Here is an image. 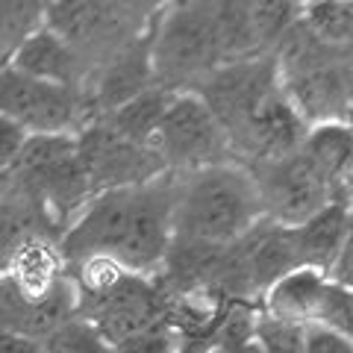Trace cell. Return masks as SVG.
I'll use <instances>...</instances> for the list:
<instances>
[{
	"label": "cell",
	"instance_id": "cell-24",
	"mask_svg": "<svg viewBox=\"0 0 353 353\" xmlns=\"http://www.w3.org/2000/svg\"><path fill=\"white\" fill-rule=\"evenodd\" d=\"M303 353H353V341L336 330L306 324L303 327Z\"/></svg>",
	"mask_w": 353,
	"mask_h": 353
},
{
	"label": "cell",
	"instance_id": "cell-20",
	"mask_svg": "<svg viewBox=\"0 0 353 353\" xmlns=\"http://www.w3.org/2000/svg\"><path fill=\"white\" fill-rule=\"evenodd\" d=\"M41 353H112V345L80 315H71L41 339Z\"/></svg>",
	"mask_w": 353,
	"mask_h": 353
},
{
	"label": "cell",
	"instance_id": "cell-5",
	"mask_svg": "<svg viewBox=\"0 0 353 353\" xmlns=\"http://www.w3.org/2000/svg\"><path fill=\"white\" fill-rule=\"evenodd\" d=\"M248 171L256 180L262 218L277 227L303 224L306 218H312L318 209H324L333 201L350 206V192L336 189L301 148L283 159H274L268 165Z\"/></svg>",
	"mask_w": 353,
	"mask_h": 353
},
{
	"label": "cell",
	"instance_id": "cell-18",
	"mask_svg": "<svg viewBox=\"0 0 353 353\" xmlns=\"http://www.w3.org/2000/svg\"><path fill=\"white\" fill-rule=\"evenodd\" d=\"M48 6L50 0H0V65H6L21 44L44 27Z\"/></svg>",
	"mask_w": 353,
	"mask_h": 353
},
{
	"label": "cell",
	"instance_id": "cell-4",
	"mask_svg": "<svg viewBox=\"0 0 353 353\" xmlns=\"http://www.w3.org/2000/svg\"><path fill=\"white\" fill-rule=\"evenodd\" d=\"M0 115L30 136H77L94 121L83 88L36 80L12 65H0Z\"/></svg>",
	"mask_w": 353,
	"mask_h": 353
},
{
	"label": "cell",
	"instance_id": "cell-9",
	"mask_svg": "<svg viewBox=\"0 0 353 353\" xmlns=\"http://www.w3.org/2000/svg\"><path fill=\"white\" fill-rule=\"evenodd\" d=\"M168 297L159 289L157 277L127 274L115 289L94 297H77V315L92 324L109 345H118L127 336L153 327L165 318Z\"/></svg>",
	"mask_w": 353,
	"mask_h": 353
},
{
	"label": "cell",
	"instance_id": "cell-3",
	"mask_svg": "<svg viewBox=\"0 0 353 353\" xmlns=\"http://www.w3.org/2000/svg\"><path fill=\"white\" fill-rule=\"evenodd\" d=\"M168 174H192L233 157L227 132L197 92H174L150 139Z\"/></svg>",
	"mask_w": 353,
	"mask_h": 353
},
{
	"label": "cell",
	"instance_id": "cell-6",
	"mask_svg": "<svg viewBox=\"0 0 353 353\" xmlns=\"http://www.w3.org/2000/svg\"><path fill=\"white\" fill-rule=\"evenodd\" d=\"M150 62L153 77L165 88L194 80V77L203 80L209 71H215L221 65V53L206 9H197L192 3H174L159 18L150 36Z\"/></svg>",
	"mask_w": 353,
	"mask_h": 353
},
{
	"label": "cell",
	"instance_id": "cell-10",
	"mask_svg": "<svg viewBox=\"0 0 353 353\" xmlns=\"http://www.w3.org/2000/svg\"><path fill=\"white\" fill-rule=\"evenodd\" d=\"M153 83H157V77H153V62H150V39H139L130 41L127 48H121L103 62L92 94H85V101L92 106L94 118H103Z\"/></svg>",
	"mask_w": 353,
	"mask_h": 353
},
{
	"label": "cell",
	"instance_id": "cell-12",
	"mask_svg": "<svg viewBox=\"0 0 353 353\" xmlns=\"http://www.w3.org/2000/svg\"><path fill=\"white\" fill-rule=\"evenodd\" d=\"M292 245L297 265L315 268L327 277L330 265L350 245V206L333 201L324 209H318L303 224L292 227Z\"/></svg>",
	"mask_w": 353,
	"mask_h": 353
},
{
	"label": "cell",
	"instance_id": "cell-2",
	"mask_svg": "<svg viewBox=\"0 0 353 353\" xmlns=\"http://www.w3.org/2000/svg\"><path fill=\"white\" fill-rule=\"evenodd\" d=\"M262 221L256 180L236 162L209 165L174 180L171 230L176 241L230 248Z\"/></svg>",
	"mask_w": 353,
	"mask_h": 353
},
{
	"label": "cell",
	"instance_id": "cell-19",
	"mask_svg": "<svg viewBox=\"0 0 353 353\" xmlns=\"http://www.w3.org/2000/svg\"><path fill=\"white\" fill-rule=\"evenodd\" d=\"M303 0H248V21L256 44H274L301 18Z\"/></svg>",
	"mask_w": 353,
	"mask_h": 353
},
{
	"label": "cell",
	"instance_id": "cell-15",
	"mask_svg": "<svg viewBox=\"0 0 353 353\" xmlns=\"http://www.w3.org/2000/svg\"><path fill=\"white\" fill-rule=\"evenodd\" d=\"M301 150L318 165V171H321L336 189L350 192V153H353L350 121L312 124L301 141Z\"/></svg>",
	"mask_w": 353,
	"mask_h": 353
},
{
	"label": "cell",
	"instance_id": "cell-22",
	"mask_svg": "<svg viewBox=\"0 0 353 353\" xmlns=\"http://www.w3.org/2000/svg\"><path fill=\"white\" fill-rule=\"evenodd\" d=\"M253 341L262 353H303V327L274 321L268 315H256Z\"/></svg>",
	"mask_w": 353,
	"mask_h": 353
},
{
	"label": "cell",
	"instance_id": "cell-7",
	"mask_svg": "<svg viewBox=\"0 0 353 353\" xmlns=\"http://www.w3.org/2000/svg\"><path fill=\"white\" fill-rule=\"evenodd\" d=\"M77 150H80L94 194L127 189V185H145L168 174L153 145H139V141L118 136L101 118H94L77 132Z\"/></svg>",
	"mask_w": 353,
	"mask_h": 353
},
{
	"label": "cell",
	"instance_id": "cell-8",
	"mask_svg": "<svg viewBox=\"0 0 353 353\" xmlns=\"http://www.w3.org/2000/svg\"><path fill=\"white\" fill-rule=\"evenodd\" d=\"M139 6L141 0H50L44 27L68 41L80 57L97 50L106 59L132 41L124 32Z\"/></svg>",
	"mask_w": 353,
	"mask_h": 353
},
{
	"label": "cell",
	"instance_id": "cell-23",
	"mask_svg": "<svg viewBox=\"0 0 353 353\" xmlns=\"http://www.w3.org/2000/svg\"><path fill=\"white\" fill-rule=\"evenodd\" d=\"M112 353H180V336H176V330L162 318V321H157L153 327L112 345Z\"/></svg>",
	"mask_w": 353,
	"mask_h": 353
},
{
	"label": "cell",
	"instance_id": "cell-26",
	"mask_svg": "<svg viewBox=\"0 0 353 353\" xmlns=\"http://www.w3.org/2000/svg\"><path fill=\"white\" fill-rule=\"evenodd\" d=\"M0 353H41V341L0 330Z\"/></svg>",
	"mask_w": 353,
	"mask_h": 353
},
{
	"label": "cell",
	"instance_id": "cell-21",
	"mask_svg": "<svg viewBox=\"0 0 353 353\" xmlns=\"http://www.w3.org/2000/svg\"><path fill=\"white\" fill-rule=\"evenodd\" d=\"M309 324H318V327H327V330H336V333L350 336V330H353V292H350V285H339V283L327 280Z\"/></svg>",
	"mask_w": 353,
	"mask_h": 353
},
{
	"label": "cell",
	"instance_id": "cell-16",
	"mask_svg": "<svg viewBox=\"0 0 353 353\" xmlns=\"http://www.w3.org/2000/svg\"><path fill=\"white\" fill-rule=\"evenodd\" d=\"M171 88H165L159 83L148 85L145 92H139L136 97H130L127 103H121L118 109H112L109 115H103L101 121L106 127H112L118 136H124L130 141H139V145H150L157 124L165 112V106L171 101Z\"/></svg>",
	"mask_w": 353,
	"mask_h": 353
},
{
	"label": "cell",
	"instance_id": "cell-11",
	"mask_svg": "<svg viewBox=\"0 0 353 353\" xmlns=\"http://www.w3.org/2000/svg\"><path fill=\"white\" fill-rule=\"evenodd\" d=\"M0 277H6L9 285L27 301L48 297L65 277V259L59 245L48 236H30L9 253Z\"/></svg>",
	"mask_w": 353,
	"mask_h": 353
},
{
	"label": "cell",
	"instance_id": "cell-13",
	"mask_svg": "<svg viewBox=\"0 0 353 353\" xmlns=\"http://www.w3.org/2000/svg\"><path fill=\"white\" fill-rule=\"evenodd\" d=\"M6 65H12L15 71L27 77H36V80H48L71 88H83V77H85L83 57L48 27L32 32Z\"/></svg>",
	"mask_w": 353,
	"mask_h": 353
},
{
	"label": "cell",
	"instance_id": "cell-17",
	"mask_svg": "<svg viewBox=\"0 0 353 353\" xmlns=\"http://www.w3.org/2000/svg\"><path fill=\"white\" fill-rule=\"evenodd\" d=\"M297 24L321 44L350 48V32H353L350 0H303Z\"/></svg>",
	"mask_w": 353,
	"mask_h": 353
},
{
	"label": "cell",
	"instance_id": "cell-25",
	"mask_svg": "<svg viewBox=\"0 0 353 353\" xmlns=\"http://www.w3.org/2000/svg\"><path fill=\"white\" fill-rule=\"evenodd\" d=\"M27 130H21L15 121L0 115V171H15L21 150L27 145Z\"/></svg>",
	"mask_w": 353,
	"mask_h": 353
},
{
	"label": "cell",
	"instance_id": "cell-14",
	"mask_svg": "<svg viewBox=\"0 0 353 353\" xmlns=\"http://www.w3.org/2000/svg\"><path fill=\"white\" fill-rule=\"evenodd\" d=\"M327 277L315 268H297L285 271L283 277L274 280L268 289L259 294V312L274 318V321H285V324H297V327H306L312 321V312H315V303L321 297Z\"/></svg>",
	"mask_w": 353,
	"mask_h": 353
},
{
	"label": "cell",
	"instance_id": "cell-1",
	"mask_svg": "<svg viewBox=\"0 0 353 353\" xmlns=\"http://www.w3.org/2000/svg\"><path fill=\"white\" fill-rule=\"evenodd\" d=\"M171 212V174L145 185L97 192L65 227L57 245L65 262L88 256V253H103L132 274L157 277L174 239Z\"/></svg>",
	"mask_w": 353,
	"mask_h": 353
},
{
	"label": "cell",
	"instance_id": "cell-27",
	"mask_svg": "<svg viewBox=\"0 0 353 353\" xmlns=\"http://www.w3.org/2000/svg\"><path fill=\"white\" fill-rule=\"evenodd\" d=\"M15 185V174L12 171H0V197H6L9 192H12Z\"/></svg>",
	"mask_w": 353,
	"mask_h": 353
}]
</instances>
